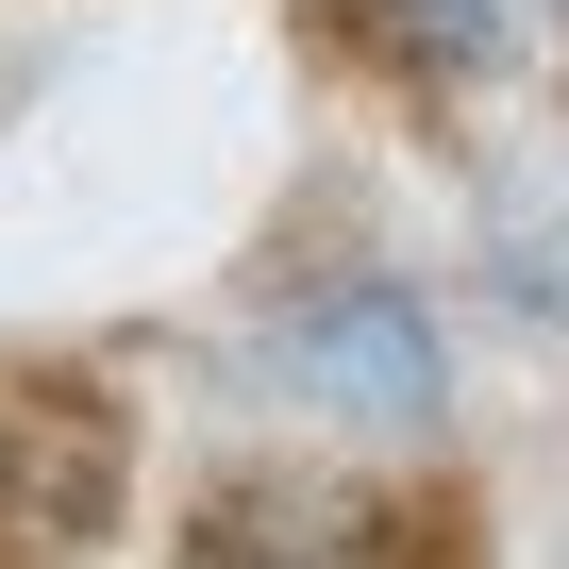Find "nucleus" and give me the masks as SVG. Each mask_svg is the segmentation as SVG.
<instances>
[{"mask_svg": "<svg viewBox=\"0 0 569 569\" xmlns=\"http://www.w3.org/2000/svg\"><path fill=\"white\" fill-rule=\"evenodd\" d=\"M118 536V402H84L68 369L0 386V569H84Z\"/></svg>", "mask_w": 569, "mask_h": 569, "instance_id": "1", "label": "nucleus"}, {"mask_svg": "<svg viewBox=\"0 0 569 569\" xmlns=\"http://www.w3.org/2000/svg\"><path fill=\"white\" fill-rule=\"evenodd\" d=\"M284 386H302L319 419H352V436H419L436 419V319H419V284H386V268L319 284V302L284 319Z\"/></svg>", "mask_w": 569, "mask_h": 569, "instance_id": "2", "label": "nucleus"}, {"mask_svg": "<svg viewBox=\"0 0 569 569\" xmlns=\"http://www.w3.org/2000/svg\"><path fill=\"white\" fill-rule=\"evenodd\" d=\"M184 569H436V552L419 519H369V502H218Z\"/></svg>", "mask_w": 569, "mask_h": 569, "instance_id": "3", "label": "nucleus"}, {"mask_svg": "<svg viewBox=\"0 0 569 569\" xmlns=\"http://www.w3.org/2000/svg\"><path fill=\"white\" fill-rule=\"evenodd\" d=\"M352 18H369L419 84H486V68H519V51H536L519 0H352Z\"/></svg>", "mask_w": 569, "mask_h": 569, "instance_id": "4", "label": "nucleus"}, {"mask_svg": "<svg viewBox=\"0 0 569 569\" xmlns=\"http://www.w3.org/2000/svg\"><path fill=\"white\" fill-rule=\"evenodd\" d=\"M502 284H519V302H536V319H552V336H569V184H552V201H519V218H502Z\"/></svg>", "mask_w": 569, "mask_h": 569, "instance_id": "5", "label": "nucleus"}]
</instances>
